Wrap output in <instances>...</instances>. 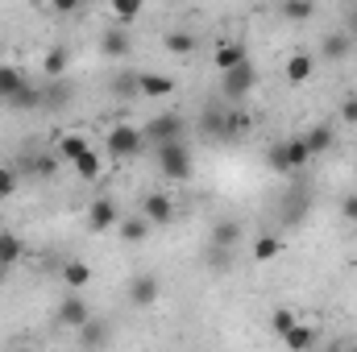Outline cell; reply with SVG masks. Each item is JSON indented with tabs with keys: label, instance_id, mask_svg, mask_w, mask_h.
<instances>
[{
	"label": "cell",
	"instance_id": "obj_45",
	"mask_svg": "<svg viewBox=\"0 0 357 352\" xmlns=\"http://www.w3.org/2000/svg\"><path fill=\"white\" fill-rule=\"evenodd\" d=\"M345 352H357V344H354V349H345Z\"/></svg>",
	"mask_w": 357,
	"mask_h": 352
},
{
	"label": "cell",
	"instance_id": "obj_18",
	"mask_svg": "<svg viewBox=\"0 0 357 352\" xmlns=\"http://www.w3.org/2000/svg\"><path fill=\"white\" fill-rule=\"evenodd\" d=\"M282 344L291 352H316V344H320V332L312 328V323H295L287 336H282Z\"/></svg>",
	"mask_w": 357,
	"mask_h": 352
},
{
	"label": "cell",
	"instance_id": "obj_38",
	"mask_svg": "<svg viewBox=\"0 0 357 352\" xmlns=\"http://www.w3.org/2000/svg\"><path fill=\"white\" fill-rule=\"evenodd\" d=\"M250 129H254V120H250L241 108H233V116H229V141H233V137H241V133H250Z\"/></svg>",
	"mask_w": 357,
	"mask_h": 352
},
{
	"label": "cell",
	"instance_id": "obj_7",
	"mask_svg": "<svg viewBox=\"0 0 357 352\" xmlns=\"http://www.w3.org/2000/svg\"><path fill=\"white\" fill-rule=\"evenodd\" d=\"M229 116H233V108H229L225 99L204 104V112H199V133H204V137H216V141H229Z\"/></svg>",
	"mask_w": 357,
	"mask_h": 352
},
{
	"label": "cell",
	"instance_id": "obj_15",
	"mask_svg": "<svg viewBox=\"0 0 357 352\" xmlns=\"http://www.w3.org/2000/svg\"><path fill=\"white\" fill-rule=\"evenodd\" d=\"M129 50H133V38L125 33V29H108V33H100V54L104 58H129Z\"/></svg>",
	"mask_w": 357,
	"mask_h": 352
},
{
	"label": "cell",
	"instance_id": "obj_13",
	"mask_svg": "<svg viewBox=\"0 0 357 352\" xmlns=\"http://www.w3.org/2000/svg\"><path fill=\"white\" fill-rule=\"evenodd\" d=\"M354 46H357V42L345 33V29H333V33H324V38H320V54H324L328 63H345V58L354 54Z\"/></svg>",
	"mask_w": 357,
	"mask_h": 352
},
{
	"label": "cell",
	"instance_id": "obj_12",
	"mask_svg": "<svg viewBox=\"0 0 357 352\" xmlns=\"http://www.w3.org/2000/svg\"><path fill=\"white\" fill-rule=\"evenodd\" d=\"M241 237H245L241 220L225 216V220H216V224H212V232H208V249H225V253H233V249L241 245Z\"/></svg>",
	"mask_w": 357,
	"mask_h": 352
},
{
	"label": "cell",
	"instance_id": "obj_43",
	"mask_svg": "<svg viewBox=\"0 0 357 352\" xmlns=\"http://www.w3.org/2000/svg\"><path fill=\"white\" fill-rule=\"evenodd\" d=\"M75 8H79L75 0H54V13H75Z\"/></svg>",
	"mask_w": 357,
	"mask_h": 352
},
{
	"label": "cell",
	"instance_id": "obj_17",
	"mask_svg": "<svg viewBox=\"0 0 357 352\" xmlns=\"http://www.w3.org/2000/svg\"><path fill=\"white\" fill-rule=\"evenodd\" d=\"M67 67H71V50H67V46H50V50H46V58H42L46 83H54V79H67Z\"/></svg>",
	"mask_w": 357,
	"mask_h": 352
},
{
	"label": "cell",
	"instance_id": "obj_4",
	"mask_svg": "<svg viewBox=\"0 0 357 352\" xmlns=\"http://www.w3.org/2000/svg\"><path fill=\"white\" fill-rule=\"evenodd\" d=\"M104 150H108L112 162H129L146 150V137H142L137 125H112V133L104 137Z\"/></svg>",
	"mask_w": 357,
	"mask_h": 352
},
{
	"label": "cell",
	"instance_id": "obj_27",
	"mask_svg": "<svg viewBox=\"0 0 357 352\" xmlns=\"http://www.w3.org/2000/svg\"><path fill=\"white\" fill-rule=\"evenodd\" d=\"M278 253H282V237H278V232H262V237L254 241V262H258V265L274 262Z\"/></svg>",
	"mask_w": 357,
	"mask_h": 352
},
{
	"label": "cell",
	"instance_id": "obj_19",
	"mask_svg": "<svg viewBox=\"0 0 357 352\" xmlns=\"http://www.w3.org/2000/svg\"><path fill=\"white\" fill-rule=\"evenodd\" d=\"M71 95H75V83H71V79H54V83H46V88H42V108L59 112V108H67V104H71Z\"/></svg>",
	"mask_w": 357,
	"mask_h": 352
},
{
	"label": "cell",
	"instance_id": "obj_39",
	"mask_svg": "<svg viewBox=\"0 0 357 352\" xmlns=\"http://www.w3.org/2000/svg\"><path fill=\"white\" fill-rule=\"evenodd\" d=\"M137 13H142L137 0H121V4H112V17H116V21H133Z\"/></svg>",
	"mask_w": 357,
	"mask_h": 352
},
{
	"label": "cell",
	"instance_id": "obj_36",
	"mask_svg": "<svg viewBox=\"0 0 357 352\" xmlns=\"http://www.w3.org/2000/svg\"><path fill=\"white\" fill-rule=\"evenodd\" d=\"M295 323H299V319H295V315H291V311H287V307H278V311H274V315H270V332H274V336H278V340H282V336H287V332H291V328H295Z\"/></svg>",
	"mask_w": 357,
	"mask_h": 352
},
{
	"label": "cell",
	"instance_id": "obj_1",
	"mask_svg": "<svg viewBox=\"0 0 357 352\" xmlns=\"http://www.w3.org/2000/svg\"><path fill=\"white\" fill-rule=\"evenodd\" d=\"M266 166L278 170V175H299L303 166H312V154H307V145L299 137H282L266 150Z\"/></svg>",
	"mask_w": 357,
	"mask_h": 352
},
{
	"label": "cell",
	"instance_id": "obj_26",
	"mask_svg": "<svg viewBox=\"0 0 357 352\" xmlns=\"http://www.w3.org/2000/svg\"><path fill=\"white\" fill-rule=\"evenodd\" d=\"M88 150L91 145H88L84 133H63V137H59V162H79Z\"/></svg>",
	"mask_w": 357,
	"mask_h": 352
},
{
	"label": "cell",
	"instance_id": "obj_29",
	"mask_svg": "<svg viewBox=\"0 0 357 352\" xmlns=\"http://www.w3.org/2000/svg\"><path fill=\"white\" fill-rule=\"evenodd\" d=\"M29 83H25V75L17 71V67H0V95H4V104L17 95V91H25Z\"/></svg>",
	"mask_w": 357,
	"mask_h": 352
},
{
	"label": "cell",
	"instance_id": "obj_6",
	"mask_svg": "<svg viewBox=\"0 0 357 352\" xmlns=\"http://www.w3.org/2000/svg\"><path fill=\"white\" fill-rule=\"evenodd\" d=\"M88 319H91L88 298H84V294H71V290H67V294L59 298V307H54V323H59V328H67V332H79V328H84Z\"/></svg>",
	"mask_w": 357,
	"mask_h": 352
},
{
	"label": "cell",
	"instance_id": "obj_30",
	"mask_svg": "<svg viewBox=\"0 0 357 352\" xmlns=\"http://www.w3.org/2000/svg\"><path fill=\"white\" fill-rule=\"evenodd\" d=\"M71 166H75V175L84 178V182H96V178L104 175V158H100L96 150H88V154H84L79 162H71Z\"/></svg>",
	"mask_w": 357,
	"mask_h": 352
},
{
	"label": "cell",
	"instance_id": "obj_11",
	"mask_svg": "<svg viewBox=\"0 0 357 352\" xmlns=\"http://www.w3.org/2000/svg\"><path fill=\"white\" fill-rule=\"evenodd\" d=\"M116 224H121V207H116V199H112V195L91 199L88 203V228L91 232H112Z\"/></svg>",
	"mask_w": 357,
	"mask_h": 352
},
{
	"label": "cell",
	"instance_id": "obj_20",
	"mask_svg": "<svg viewBox=\"0 0 357 352\" xmlns=\"http://www.w3.org/2000/svg\"><path fill=\"white\" fill-rule=\"evenodd\" d=\"M175 79H167V75H154V71H146V75H137V91L146 95V99H162V95H175Z\"/></svg>",
	"mask_w": 357,
	"mask_h": 352
},
{
	"label": "cell",
	"instance_id": "obj_28",
	"mask_svg": "<svg viewBox=\"0 0 357 352\" xmlns=\"http://www.w3.org/2000/svg\"><path fill=\"white\" fill-rule=\"evenodd\" d=\"M162 46H167L171 54H178V58H187V54L195 50V33H191V29H171V33L162 38Z\"/></svg>",
	"mask_w": 357,
	"mask_h": 352
},
{
	"label": "cell",
	"instance_id": "obj_21",
	"mask_svg": "<svg viewBox=\"0 0 357 352\" xmlns=\"http://www.w3.org/2000/svg\"><path fill=\"white\" fill-rule=\"evenodd\" d=\"M63 282H67V290H71V294H84V286L91 282V265L79 262V257L63 262Z\"/></svg>",
	"mask_w": 357,
	"mask_h": 352
},
{
	"label": "cell",
	"instance_id": "obj_9",
	"mask_svg": "<svg viewBox=\"0 0 357 352\" xmlns=\"http://www.w3.org/2000/svg\"><path fill=\"white\" fill-rule=\"evenodd\" d=\"M125 298H129V307H154L158 298H162V286H158V278L154 273H133L129 278V286H125Z\"/></svg>",
	"mask_w": 357,
	"mask_h": 352
},
{
	"label": "cell",
	"instance_id": "obj_40",
	"mask_svg": "<svg viewBox=\"0 0 357 352\" xmlns=\"http://www.w3.org/2000/svg\"><path fill=\"white\" fill-rule=\"evenodd\" d=\"M341 220H349V224H357V191H349V195L341 199Z\"/></svg>",
	"mask_w": 357,
	"mask_h": 352
},
{
	"label": "cell",
	"instance_id": "obj_2",
	"mask_svg": "<svg viewBox=\"0 0 357 352\" xmlns=\"http://www.w3.org/2000/svg\"><path fill=\"white\" fill-rule=\"evenodd\" d=\"M142 137H146V145H154V150L175 145V141H187V120H183L178 112H158V116H150V120L142 125Z\"/></svg>",
	"mask_w": 357,
	"mask_h": 352
},
{
	"label": "cell",
	"instance_id": "obj_34",
	"mask_svg": "<svg viewBox=\"0 0 357 352\" xmlns=\"http://www.w3.org/2000/svg\"><path fill=\"white\" fill-rule=\"evenodd\" d=\"M8 108H17V112H29V108H42V88H25V91H17V95L8 99Z\"/></svg>",
	"mask_w": 357,
	"mask_h": 352
},
{
	"label": "cell",
	"instance_id": "obj_5",
	"mask_svg": "<svg viewBox=\"0 0 357 352\" xmlns=\"http://www.w3.org/2000/svg\"><path fill=\"white\" fill-rule=\"evenodd\" d=\"M254 88H258V67H254V63H241V67H233V71L220 75V99H225L229 108H233L237 99H245Z\"/></svg>",
	"mask_w": 357,
	"mask_h": 352
},
{
	"label": "cell",
	"instance_id": "obj_24",
	"mask_svg": "<svg viewBox=\"0 0 357 352\" xmlns=\"http://www.w3.org/2000/svg\"><path fill=\"white\" fill-rule=\"evenodd\" d=\"M21 253H25L21 237H17L13 228H4V232H0V273H4V269H13V265L21 262Z\"/></svg>",
	"mask_w": 357,
	"mask_h": 352
},
{
	"label": "cell",
	"instance_id": "obj_46",
	"mask_svg": "<svg viewBox=\"0 0 357 352\" xmlns=\"http://www.w3.org/2000/svg\"><path fill=\"white\" fill-rule=\"evenodd\" d=\"M0 104H4V95H0Z\"/></svg>",
	"mask_w": 357,
	"mask_h": 352
},
{
	"label": "cell",
	"instance_id": "obj_23",
	"mask_svg": "<svg viewBox=\"0 0 357 352\" xmlns=\"http://www.w3.org/2000/svg\"><path fill=\"white\" fill-rule=\"evenodd\" d=\"M116 237H121L125 245H146V237H150V224H146L142 216H121V224H116Z\"/></svg>",
	"mask_w": 357,
	"mask_h": 352
},
{
	"label": "cell",
	"instance_id": "obj_22",
	"mask_svg": "<svg viewBox=\"0 0 357 352\" xmlns=\"http://www.w3.org/2000/svg\"><path fill=\"white\" fill-rule=\"evenodd\" d=\"M312 75H316V58H312V54L299 50V54L287 58V79H291L295 88H299V83H312Z\"/></svg>",
	"mask_w": 357,
	"mask_h": 352
},
{
	"label": "cell",
	"instance_id": "obj_10",
	"mask_svg": "<svg viewBox=\"0 0 357 352\" xmlns=\"http://www.w3.org/2000/svg\"><path fill=\"white\" fill-rule=\"evenodd\" d=\"M108 344H112V323L108 319H96L91 315L88 323L75 332V349L79 352H104Z\"/></svg>",
	"mask_w": 357,
	"mask_h": 352
},
{
	"label": "cell",
	"instance_id": "obj_41",
	"mask_svg": "<svg viewBox=\"0 0 357 352\" xmlns=\"http://www.w3.org/2000/svg\"><path fill=\"white\" fill-rule=\"evenodd\" d=\"M341 120L345 125H357V95H345L341 99Z\"/></svg>",
	"mask_w": 357,
	"mask_h": 352
},
{
	"label": "cell",
	"instance_id": "obj_32",
	"mask_svg": "<svg viewBox=\"0 0 357 352\" xmlns=\"http://www.w3.org/2000/svg\"><path fill=\"white\" fill-rule=\"evenodd\" d=\"M108 88H112V95H116V99H133V95H142V91H137V75H133V71H116Z\"/></svg>",
	"mask_w": 357,
	"mask_h": 352
},
{
	"label": "cell",
	"instance_id": "obj_44",
	"mask_svg": "<svg viewBox=\"0 0 357 352\" xmlns=\"http://www.w3.org/2000/svg\"><path fill=\"white\" fill-rule=\"evenodd\" d=\"M13 352H33V349H13Z\"/></svg>",
	"mask_w": 357,
	"mask_h": 352
},
{
	"label": "cell",
	"instance_id": "obj_35",
	"mask_svg": "<svg viewBox=\"0 0 357 352\" xmlns=\"http://www.w3.org/2000/svg\"><path fill=\"white\" fill-rule=\"evenodd\" d=\"M204 262H208V273H216V278H220V273H229V269H233V253H225V249H208V253H204Z\"/></svg>",
	"mask_w": 357,
	"mask_h": 352
},
{
	"label": "cell",
	"instance_id": "obj_16",
	"mask_svg": "<svg viewBox=\"0 0 357 352\" xmlns=\"http://www.w3.org/2000/svg\"><path fill=\"white\" fill-rule=\"evenodd\" d=\"M299 141L307 145V154H312V158H320V154H328V150H333V141H337V129H333V125H312V129H307Z\"/></svg>",
	"mask_w": 357,
	"mask_h": 352
},
{
	"label": "cell",
	"instance_id": "obj_42",
	"mask_svg": "<svg viewBox=\"0 0 357 352\" xmlns=\"http://www.w3.org/2000/svg\"><path fill=\"white\" fill-rule=\"evenodd\" d=\"M345 33L357 42V4H349V8H345Z\"/></svg>",
	"mask_w": 357,
	"mask_h": 352
},
{
	"label": "cell",
	"instance_id": "obj_3",
	"mask_svg": "<svg viewBox=\"0 0 357 352\" xmlns=\"http://www.w3.org/2000/svg\"><path fill=\"white\" fill-rule=\"evenodd\" d=\"M154 158H158V175L171 178V182H187V178L195 175V158H191V145L187 141L154 150Z\"/></svg>",
	"mask_w": 357,
	"mask_h": 352
},
{
	"label": "cell",
	"instance_id": "obj_25",
	"mask_svg": "<svg viewBox=\"0 0 357 352\" xmlns=\"http://www.w3.org/2000/svg\"><path fill=\"white\" fill-rule=\"evenodd\" d=\"M241 63H250V54H245V46H237V42H225L220 50H216V58H212V67L225 75V71H233V67H241Z\"/></svg>",
	"mask_w": 357,
	"mask_h": 352
},
{
	"label": "cell",
	"instance_id": "obj_14",
	"mask_svg": "<svg viewBox=\"0 0 357 352\" xmlns=\"http://www.w3.org/2000/svg\"><path fill=\"white\" fill-rule=\"evenodd\" d=\"M312 191L299 182L295 191H287V199H282V224H299L303 216H307V207H312V199H307Z\"/></svg>",
	"mask_w": 357,
	"mask_h": 352
},
{
	"label": "cell",
	"instance_id": "obj_31",
	"mask_svg": "<svg viewBox=\"0 0 357 352\" xmlns=\"http://www.w3.org/2000/svg\"><path fill=\"white\" fill-rule=\"evenodd\" d=\"M29 175H38V178H50V175H59V154H33L29 162H21Z\"/></svg>",
	"mask_w": 357,
	"mask_h": 352
},
{
	"label": "cell",
	"instance_id": "obj_33",
	"mask_svg": "<svg viewBox=\"0 0 357 352\" xmlns=\"http://www.w3.org/2000/svg\"><path fill=\"white\" fill-rule=\"evenodd\" d=\"M278 13H282L287 21H312V17H316V4H312V0H287Z\"/></svg>",
	"mask_w": 357,
	"mask_h": 352
},
{
	"label": "cell",
	"instance_id": "obj_37",
	"mask_svg": "<svg viewBox=\"0 0 357 352\" xmlns=\"http://www.w3.org/2000/svg\"><path fill=\"white\" fill-rule=\"evenodd\" d=\"M17 182H21V175H17V166H0V199H13Z\"/></svg>",
	"mask_w": 357,
	"mask_h": 352
},
{
	"label": "cell",
	"instance_id": "obj_8",
	"mask_svg": "<svg viewBox=\"0 0 357 352\" xmlns=\"http://www.w3.org/2000/svg\"><path fill=\"white\" fill-rule=\"evenodd\" d=\"M137 216H142L150 228H154V224H171V220H175V199H171L167 191H150V195H142Z\"/></svg>",
	"mask_w": 357,
	"mask_h": 352
}]
</instances>
